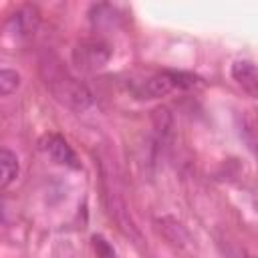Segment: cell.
<instances>
[{"instance_id": "6da1fadb", "label": "cell", "mask_w": 258, "mask_h": 258, "mask_svg": "<svg viewBox=\"0 0 258 258\" xmlns=\"http://www.w3.org/2000/svg\"><path fill=\"white\" fill-rule=\"evenodd\" d=\"M40 71H42V79L48 91L64 107L77 113H83L93 105V95L87 89V85L75 79L58 60H50V58L42 60Z\"/></svg>"}, {"instance_id": "7a4b0ae2", "label": "cell", "mask_w": 258, "mask_h": 258, "mask_svg": "<svg viewBox=\"0 0 258 258\" xmlns=\"http://www.w3.org/2000/svg\"><path fill=\"white\" fill-rule=\"evenodd\" d=\"M202 79L198 75L185 73V71H159L151 75L149 79L141 81L139 87L135 89V95L139 99H157L165 97L177 89H191L200 83Z\"/></svg>"}, {"instance_id": "3957f363", "label": "cell", "mask_w": 258, "mask_h": 258, "mask_svg": "<svg viewBox=\"0 0 258 258\" xmlns=\"http://www.w3.org/2000/svg\"><path fill=\"white\" fill-rule=\"evenodd\" d=\"M109 58H111V48L107 42L99 38L81 40L73 48V62L81 71H99L109 62Z\"/></svg>"}, {"instance_id": "277c9868", "label": "cell", "mask_w": 258, "mask_h": 258, "mask_svg": "<svg viewBox=\"0 0 258 258\" xmlns=\"http://www.w3.org/2000/svg\"><path fill=\"white\" fill-rule=\"evenodd\" d=\"M38 147L56 165H64L69 169H81L83 167L73 145L60 133H44L38 141Z\"/></svg>"}, {"instance_id": "5b68a950", "label": "cell", "mask_w": 258, "mask_h": 258, "mask_svg": "<svg viewBox=\"0 0 258 258\" xmlns=\"http://www.w3.org/2000/svg\"><path fill=\"white\" fill-rule=\"evenodd\" d=\"M38 24H40V12H38V8L36 6H30V4H24V6L16 8V12L8 18L6 30L12 36L24 40V38H30L36 32Z\"/></svg>"}, {"instance_id": "8992f818", "label": "cell", "mask_w": 258, "mask_h": 258, "mask_svg": "<svg viewBox=\"0 0 258 258\" xmlns=\"http://www.w3.org/2000/svg\"><path fill=\"white\" fill-rule=\"evenodd\" d=\"M232 79L250 95V97H258V71L254 60L250 58H238L232 64Z\"/></svg>"}, {"instance_id": "52a82bcc", "label": "cell", "mask_w": 258, "mask_h": 258, "mask_svg": "<svg viewBox=\"0 0 258 258\" xmlns=\"http://www.w3.org/2000/svg\"><path fill=\"white\" fill-rule=\"evenodd\" d=\"M18 171H20L18 155L12 149L0 147V189L8 187L18 177Z\"/></svg>"}, {"instance_id": "ba28073f", "label": "cell", "mask_w": 258, "mask_h": 258, "mask_svg": "<svg viewBox=\"0 0 258 258\" xmlns=\"http://www.w3.org/2000/svg\"><path fill=\"white\" fill-rule=\"evenodd\" d=\"M20 83H22V77H20L18 71H14V69H0V99L16 93Z\"/></svg>"}, {"instance_id": "9c48e42d", "label": "cell", "mask_w": 258, "mask_h": 258, "mask_svg": "<svg viewBox=\"0 0 258 258\" xmlns=\"http://www.w3.org/2000/svg\"><path fill=\"white\" fill-rule=\"evenodd\" d=\"M93 248H95V252H97L99 258H117L113 246H111L101 234H95V236H93Z\"/></svg>"}]
</instances>
